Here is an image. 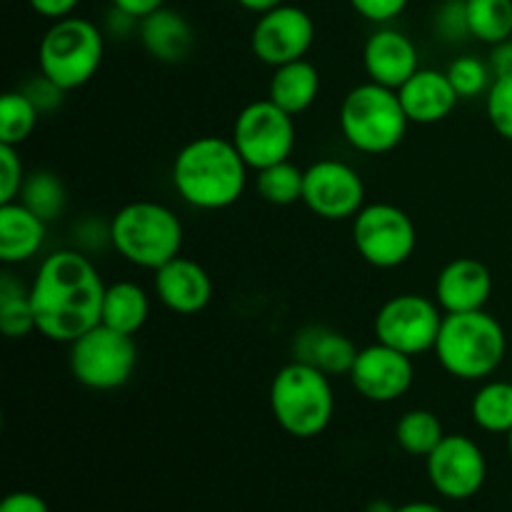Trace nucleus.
Here are the masks:
<instances>
[{"label": "nucleus", "mask_w": 512, "mask_h": 512, "mask_svg": "<svg viewBox=\"0 0 512 512\" xmlns=\"http://www.w3.org/2000/svg\"><path fill=\"white\" fill-rule=\"evenodd\" d=\"M105 280L95 258L75 248L45 255L30 278L35 328L50 343L70 345L100 323Z\"/></svg>", "instance_id": "1"}, {"label": "nucleus", "mask_w": 512, "mask_h": 512, "mask_svg": "<svg viewBox=\"0 0 512 512\" xmlns=\"http://www.w3.org/2000/svg\"><path fill=\"white\" fill-rule=\"evenodd\" d=\"M170 180L185 205L218 213L240 203L250 185V165L230 138L200 135L175 153Z\"/></svg>", "instance_id": "2"}, {"label": "nucleus", "mask_w": 512, "mask_h": 512, "mask_svg": "<svg viewBox=\"0 0 512 512\" xmlns=\"http://www.w3.org/2000/svg\"><path fill=\"white\" fill-rule=\"evenodd\" d=\"M440 368L463 383H483L500 370L508 355L503 323L488 310L448 313L433 348Z\"/></svg>", "instance_id": "3"}, {"label": "nucleus", "mask_w": 512, "mask_h": 512, "mask_svg": "<svg viewBox=\"0 0 512 512\" xmlns=\"http://www.w3.org/2000/svg\"><path fill=\"white\" fill-rule=\"evenodd\" d=\"M268 405L280 430L298 440H313L335 418L333 378L300 360H290L270 380Z\"/></svg>", "instance_id": "4"}, {"label": "nucleus", "mask_w": 512, "mask_h": 512, "mask_svg": "<svg viewBox=\"0 0 512 512\" xmlns=\"http://www.w3.org/2000/svg\"><path fill=\"white\" fill-rule=\"evenodd\" d=\"M113 253L125 263L155 273L178 258L185 243L180 215L158 200H133L118 208L110 218Z\"/></svg>", "instance_id": "5"}, {"label": "nucleus", "mask_w": 512, "mask_h": 512, "mask_svg": "<svg viewBox=\"0 0 512 512\" xmlns=\"http://www.w3.org/2000/svg\"><path fill=\"white\" fill-rule=\"evenodd\" d=\"M338 128L355 153L388 155L403 145L410 120L398 90L365 80L340 100Z\"/></svg>", "instance_id": "6"}, {"label": "nucleus", "mask_w": 512, "mask_h": 512, "mask_svg": "<svg viewBox=\"0 0 512 512\" xmlns=\"http://www.w3.org/2000/svg\"><path fill=\"white\" fill-rule=\"evenodd\" d=\"M105 40L103 28L90 18L53 20L38 40V70L65 93L83 88L103 68Z\"/></svg>", "instance_id": "7"}, {"label": "nucleus", "mask_w": 512, "mask_h": 512, "mask_svg": "<svg viewBox=\"0 0 512 512\" xmlns=\"http://www.w3.org/2000/svg\"><path fill=\"white\" fill-rule=\"evenodd\" d=\"M138 360L135 335L118 333L103 323L73 340L68 350V368L73 380L95 393H113L125 388L133 380Z\"/></svg>", "instance_id": "8"}, {"label": "nucleus", "mask_w": 512, "mask_h": 512, "mask_svg": "<svg viewBox=\"0 0 512 512\" xmlns=\"http://www.w3.org/2000/svg\"><path fill=\"white\" fill-rule=\"evenodd\" d=\"M350 223L355 250L378 270L403 268L418 250V225L395 203H368Z\"/></svg>", "instance_id": "9"}, {"label": "nucleus", "mask_w": 512, "mask_h": 512, "mask_svg": "<svg viewBox=\"0 0 512 512\" xmlns=\"http://www.w3.org/2000/svg\"><path fill=\"white\" fill-rule=\"evenodd\" d=\"M230 140L250 170H263L268 165L293 160L298 145L295 115L275 105L270 98L253 100L235 115Z\"/></svg>", "instance_id": "10"}, {"label": "nucleus", "mask_w": 512, "mask_h": 512, "mask_svg": "<svg viewBox=\"0 0 512 512\" xmlns=\"http://www.w3.org/2000/svg\"><path fill=\"white\" fill-rule=\"evenodd\" d=\"M443 318V308L430 295L398 293L385 300L375 313L373 335L378 343L418 358L433 353Z\"/></svg>", "instance_id": "11"}, {"label": "nucleus", "mask_w": 512, "mask_h": 512, "mask_svg": "<svg viewBox=\"0 0 512 512\" xmlns=\"http://www.w3.org/2000/svg\"><path fill=\"white\" fill-rule=\"evenodd\" d=\"M303 205L320 220H353L368 205V188L358 170L340 158H320L305 168Z\"/></svg>", "instance_id": "12"}, {"label": "nucleus", "mask_w": 512, "mask_h": 512, "mask_svg": "<svg viewBox=\"0 0 512 512\" xmlns=\"http://www.w3.org/2000/svg\"><path fill=\"white\" fill-rule=\"evenodd\" d=\"M315 20L305 8L283 3L258 15L250 30V53L268 68L305 58L315 43Z\"/></svg>", "instance_id": "13"}, {"label": "nucleus", "mask_w": 512, "mask_h": 512, "mask_svg": "<svg viewBox=\"0 0 512 512\" xmlns=\"http://www.w3.org/2000/svg\"><path fill=\"white\" fill-rule=\"evenodd\" d=\"M435 493L448 500H470L488 480V458L470 435L448 433L425 458Z\"/></svg>", "instance_id": "14"}, {"label": "nucleus", "mask_w": 512, "mask_h": 512, "mask_svg": "<svg viewBox=\"0 0 512 512\" xmlns=\"http://www.w3.org/2000/svg\"><path fill=\"white\" fill-rule=\"evenodd\" d=\"M348 380L355 393L368 403H398L415 385V358L375 340L358 350Z\"/></svg>", "instance_id": "15"}, {"label": "nucleus", "mask_w": 512, "mask_h": 512, "mask_svg": "<svg viewBox=\"0 0 512 512\" xmlns=\"http://www.w3.org/2000/svg\"><path fill=\"white\" fill-rule=\"evenodd\" d=\"M420 65V50L408 33L395 25H378L363 45V70L368 80L398 90Z\"/></svg>", "instance_id": "16"}, {"label": "nucleus", "mask_w": 512, "mask_h": 512, "mask_svg": "<svg viewBox=\"0 0 512 512\" xmlns=\"http://www.w3.org/2000/svg\"><path fill=\"white\" fill-rule=\"evenodd\" d=\"M433 298L445 315L485 310L493 298V273L483 260L460 255L440 268Z\"/></svg>", "instance_id": "17"}, {"label": "nucleus", "mask_w": 512, "mask_h": 512, "mask_svg": "<svg viewBox=\"0 0 512 512\" xmlns=\"http://www.w3.org/2000/svg\"><path fill=\"white\" fill-rule=\"evenodd\" d=\"M215 293L208 270L193 258L178 255L153 273V295L175 315H198Z\"/></svg>", "instance_id": "18"}, {"label": "nucleus", "mask_w": 512, "mask_h": 512, "mask_svg": "<svg viewBox=\"0 0 512 512\" xmlns=\"http://www.w3.org/2000/svg\"><path fill=\"white\" fill-rule=\"evenodd\" d=\"M398 95L410 125L443 123L460 103L448 73L440 68H420L408 83L400 85Z\"/></svg>", "instance_id": "19"}, {"label": "nucleus", "mask_w": 512, "mask_h": 512, "mask_svg": "<svg viewBox=\"0 0 512 512\" xmlns=\"http://www.w3.org/2000/svg\"><path fill=\"white\" fill-rule=\"evenodd\" d=\"M358 345L343 330L310 323L293 335V360L323 370L330 378L348 375L358 358Z\"/></svg>", "instance_id": "20"}, {"label": "nucleus", "mask_w": 512, "mask_h": 512, "mask_svg": "<svg viewBox=\"0 0 512 512\" xmlns=\"http://www.w3.org/2000/svg\"><path fill=\"white\" fill-rule=\"evenodd\" d=\"M135 38L140 40V45H143L150 58L165 65L183 63L195 45L193 25L188 23L185 15L168 8V5L140 18V28Z\"/></svg>", "instance_id": "21"}, {"label": "nucleus", "mask_w": 512, "mask_h": 512, "mask_svg": "<svg viewBox=\"0 0 512 512\" xmlns=\"http://www.w3.org/2000/svg\"><path fill=\"white\" fill-rule=\"evenodd\" d=\"M48 225L43 218L25 208L20 200L0 205V260L8 268L35 260L48 240Z\"/></svg>", "instance_id": "22"}, {"label": "nucleus", "mask_w": 512, "mask_h": 512, "mask_svg": "<svg viewBox=\"0 0 512 512\" xmlns=\"http://www.w3.org/2000/svg\"><path fill=\"white\" fill-rule=\"evenodd\" d=\"M320 88H323V78L315 63L308 58L293 60L280 68H273L268 83V98L290 115H303L308 113L320 98Z\"/></svg>", "instance_id": "23"}, {"label": "nucleus", "mask_w": 512, "mask_h": 512, "mask_svg": "<svg viewBox=\"0 0 512 512\" xmlns=\"http://www.w3.org/2000/svg\"><path fill=\"white\" fill-rule=\"evenodd\" d=\"M150 310H153V303L143 285L135 280H115L105 288L100 323L118 333L138 335L148 325Z\"/></svg>", "instance_id": "24"}, {"label": "nucleus", "mask_w": 512, "mask_h": 512, "mask_svg": "<svg viewBox=\"0 0 512 512\" xmlns=\"http://www.w3.org/2000/svg\"><path fill=\"white\" fill-rule=\"evenodd\" d=\"M0 330L10 340L38 333L33 303H30V280L20 278L8 265L0 273Z\"/></svg>", "instance_id": "25"}, {"label": "nucleus", "mask_w": 512, "mask_h": 512, "mask_svg": "<svg viewBox=\"0 0 512 512\" xmlns=\"http://www.w3.org/2000/svg\"><path fill=\"white\" fill-rule=\"evenodd\" d=\"M470 418L483 433L508 435L512 430V383L483 380L470 400Z\"/></svg>", "instance_id": "26"}, {"label": "nucleus", "mask_w": 512, "mask_h": 512, "mask_svg": "<svg viewBox=\"0 0 512 512\" xmlns=\"http://www.w3.org/2000/svg\"><path fill=\"white\" fill-rule=\"evenodd\" d=\"M445 435L448 433H445L440 415L428 408L405 410L395 423V443L413 458H428Z\"/></svg>", "instance_id": "27"}, {"label": "nucleus", "mask_w": 512, "mask_h": 512, "mask_svg": "<svg viewBox=\"0 0 512 512\" xmlns=\"http://www.w3.org/2000/svg\"><path fill=\"white\" fill-rule=\"evenodd\" d=\"M18 200L25 208L33 210L38 218H43L45 223H55L68 208V188H65L63 178L58 173L48 168H38L28 173Z\"/></svg>", "instance_id": "28"}, {"label": "nucleus", "mask_w": 512, "mask_h": 512, "mask_svg": "<svg viewBox=\"0 0 512 512\" xmlns=\"http://www.w3.org/2000/svg\"><path fill=\"white\" fill-rule=\"evenodd\" d=\"M255 193L270 205L288 208V205L303 203L305 168L295 165L293 160L268 165L263 170H255Z\"/></svg>", "instance_id": "29"}, {"label": "nucleus", "mask_w": 512, "mask_h": 512, "mask_svg": "<svg viewBox=\"0 0 512 512\" xmlns=\"http://www.w3.org/2000/svg\"><path fill=\"white\" fill-rule=\"evenodd\" d=\"M470 38L495 45L512 38V0H468Z\"/></svg>", "instance_id": "30"}, {"label": "nucleus", "mask_w": 512, "mask_h": 512, "mask_svg": "<svg viewBox=\"0 0 512 512\" xmlns=\"http://www.w3.org/2000/svg\"><path fill=\"white\" fill-rule=\"evenodd\" d=\"M40 110L23 90H8L0 100V143L20 148L28 143L40 123Z\"/></svg>", "instance_id": "31"}, {"label": "nucleus", "mask_w": 512, "mask_h": 512, "mask_svg": "<svg viewBox=\"0 0 512 512\" xmlns=\"http://www.w3.org/2000/svg\"><path fill=\"white\" fill-rule=\"evenodd\" d=\"M450 83H453L455 93L460 95V100H475L485 98L495 80V70L490 65V60L478 58L473 53L458 55L455 60H450V65L445 68Z\"/></svg>", "instance_id": "32"}, {"label": "nucleus", "mask_w": 512, "mask_h": 512, "mask_svg": "<svg viewBox=\"0 0 512 512\" xmlns=\"http://www.w3.org/2000/svg\"><path fill=\"white\" fill-rule=\"evenodd\" d=\"M433 35L445 45H460L470 38L468 25V0H443L435 8L433 20Z\"/></svg>", "instance_id": "33"}, {"label": "nucleus", "mask_w": 512, "mask_h": 512, "mask_svg": "<svg viewBox=\"0 0 512 512\" xmlns=\"http://www.w3.org/2000/svg\"><path fill=\"white\" fill-rule=\"evenodd\" d=\"M485 115L495 133L512 143V73L495 75L485 95Z\"/></svg>", "instance_id": "34"}, {"label": "nucleus", "mask_w": 512, "mask_h": 512, "mask_svg": "<svg viewBox=\"0 0 512 512\" xmlns=\"http://www.w3.org/2000/svg\"><path fill=\"white\" fill-rule=\"evenodd\" d=\"M70 248L80 250L90 258H98L103 250H113L110 220H100L98 215H85V218L75 220L70 228Z\"/></svg>", "instance_id": "35"}, {"label": "nucleus", "mask_w": 512, "mask_h": 512, "mask_svg": "<svg viewBox=\"0 0 512 512\" xmlns=\"http://www.w3.org/2000/svg\"><path fill=\"white\" fill-rule=\"evenodd\" d=\"M25 178L28 170L20 158V150L15 145L0 143V205L18 200Z\"/></svg>", "instance_id": "36"}, {"label": "nucleus", "mask_w": 512, "mask_h": 512, "mask_svg": "<svg viewBox=\"0 0 512 512\" xmlns=\"http://www.w3.org/2000/svg\"><path fill=\"white\" fill-rule=\"evenodd\" d=\"M20 90L33 100V105L40 110V115H53L65 100V90L60 88V85H55L50 78H45L40 70L38 75L25 80V83L20 85Z\"/></svg>", "instance_id": "37"}, {"label": "nucleus", "mask_w": 512, "mask_h": 512, "mask_svg": "<svg viewBox=\"0 0 512 512\" xmlns=\"http://www.w3.org/2000/svg\"><path fill=\"white\" fill-rule=\"evenodd\" d=\"M350 8L373 25H390L408 10L410 0H348Z\"/></svg>", "instance_id": "38"}, {"label": "nucleus", "mask_w": 512, "mask_h": 512, "mask_svg": "<svg viewBox=\"0 0 512 512\" xmlns=\"http://www.w3.org/2000/svg\"><path fill=\"white\" fill-rule=\"evenodd\" d=\"M103 33L105 38H113V40H128L133 38V35H138V28H140V18H135V15L125 13V10L115 8V5H110L108 13H105L103 18Z\"/></svg>", "instance_id": "39"}, {"label": "nucleus", "mask_w": 512, "mask_h": 512, "mask_svg": "<svg viewBox=\"0 0 512 512\" xmlns=\"http://www.w3.org/2000/svg\"><path fill=\"white\" fill-rule=\"evenodd\" d=\"M25 3H28V8L33 10L35 15H40L43 20L53 23V20H63L75 15V10H78V5L83 3V0H25Z\"/></svg>", "instance_id": "40"}, {"label": "nucleus", "mask_w": 512, "mask_h": 512, "mask_svg": "<svg viewBox=\"0 0 512 512\" xmlns=\"http://www.w3.org/2000/svg\"><path fill=\"white\" fill-rule=\"evenodd\" d=\"M0 512H50V508L38 493L18 490V493L5 495V500L0 503Z\"/></svg>", "instance_id": "41"}, {"label": "nucleus", "mask_w": 512, "mask_h": 512, "mask_svg": "<svg viewBox=\"0 0 512 512\" xmlns=\"http://www.w3.org/2000/svg\"><path fill=\"white\" fill-rule=\"evenodd\" d=\"M110 5L135 15V18H145V15H150L153 10L163 8L165 0H110Z\"/></svg>", "instance_id": "42"}, {"label": "nucleus", "mask_w": 512, "mask_h": 512, "mask_svg": "<svg viewBox=\"0 0 512 512\" xmlns=\"http://www.w3.org/2000/svg\"><path fill=\"white\" fill-rule=\"evenodd\" d=\"M490 65H493L495 75H508L512 73V38L505 40V43L495 45L490 50Z\"/></svg>", "instance_id": "43"}, {"label": "nucleus", "mask_w": 512, "mask_h": 512, "mask_svg": "<svg viewBox=\"0 0 512 512\" xmlns=\"http://www.w3.org/2000/svg\"><path fill=\"white\" fill-rule=\"evenodd\" d=\"M235 3H238L243 10H248V13L263 15L268 13V10L278 8V5L288 3V0H235Z\"/></svg>", "instance_id": "44"}, {"label": "nucleus", "mask_w": 512, "mask_h": 512, "mask_svg": "<svg viewBox=\"0 0 512 512\" xmlns=\"http://www.w3.org/2000/svg\"><path fill=\"white\" fill-rule=\"evenodd\" d=\"M395 512H445L440 505L435 503H425V500H420V503H405L400 505V508H395Z\"/></svg>", "instance_id": "45"}, {"label": "nucleus", "mask_w": 512, "mask_h": 512, "mask_svg": "<svg viewBox=\"0 0 512 512\" xmlns=\"http://www.w3.org/2000/svg\"><path fill=\"white\" fill-rule=\"evenodd\" d=\"M365 512H395V505L388 503V500H373Z\"/></svg>", "instance_id": "46"}, {"label": "nucleus", "mask_w": 512, "mask_h": 512, "mask_svg": "<svg viewBox=\"0 0 512 512\" xmlns=\"http://www.w3.org/2000/svg\"><path fill=\"white\" fill-rule=\"evenodd\" d=\"M505 438H508V455H510V460H512V430L508 435H505Z\"/></svg>", "instance_id": "47"}]
</instances>
